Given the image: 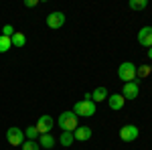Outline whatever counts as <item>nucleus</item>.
Here are the masks:
<instances>
[{
  "label": "nucleus",
  "mask_w": 152,
  "mask_h": 150,
  "mask_svg": "<svg viewBox=\"0 0 152 150\" xmlns=\"http://www.w3.org/2000/svg\"><path fill=\"white\" fill-rule=\"evenodd\" d=\"M57 124L63 132H75L77 126H79V118L73 114V112H63V114L59 116Z\"/></svg>",
  "instance_id": "1"
},
{
  "label": "nucleus",
  "mask_w": 152,
  "mask_h": 150,
  "mask_svg": "<svg viewBox=\"0 0 152 150\" xmlns=\"http://www.w3.org/2000/svg\"><path fill=\"white\" fill-rule=\"evenodd\" d=\"M95 104L91 102V100H81V102H77V104L73 105V114L77 116H83V118H89V116H94L95 114Z\"/></svg>",
  "instance_id": "2"
},
{
  "label": "nucleus",
  "mask_w": 152,
  "mask_h": 150,
  "mask_svg": "<svg viewBox=\"0 0 152 150\" xmlns=\"http://www.w3.org/2000/svg\"><path fill=\"white\" fill-rule=\"evenodd\" d=\"M118 77L124 81V83L136 81V65L130 63V61H124V63L118 67Z\"/></svg>",
  "instance_id": "3"
},
{
  "label": "nucleus",
  "mask_w": 152,
  "mask_h": 150,
  "mask_svg": "<svg viewBox=\"0 0 152 150\" xmlns=\"http://www.w3.org/2000/svg\"><path fill=\"white\" fill-rule=\"evenodd\" d=\"M6 140H8V144H12V146H23L24 142V130H20V128L12 126L6 130Z\"/></svg>",
  "instance_id": "4"
},
{
  "label": "nucleus",
  "mask_w": 152,
  "mask_h": 150,
  "mask_svg": "<svg viewBox=\"0 0 152 150\" xmlns=\"http://www.w3.org/2000/svg\"><path fill=\"white\" fill-rule=\"evenodd\" d=\"M138 134H140V130L134 124H128V126L120 128V138L124 140V142H134V140L138 138Z\"/></svg>",
  "instance_id": "5"
},
{
  "label": "nucleus",
  "mask_w": 152,
  "mask_h": 150,
  "mask_svg": "<svg viewBox=\"0 0 152 150\" xmlns=\"http://www.w3.org/2000/svg\"><path fill=\"white\" fill-rule=\"evenodd\" d=\"M53 118L51 116H41L39 120H37V124H35V128L39 130V134H51V128H53Z\"/></svg>",
  "instance_id": "6"
},
{
  "label": "nucleus",
  "mask_w": 152,
  "mask_h": 150,
  "mask_svg": "<svg viewBox=\"0 0 152 150\" xmlns=\"http://www.w3.org/2000/svg\"><path fill=\"white\" fill-rule=\"evenodd\" d=\"M140 93V85L138 81H130V83H124V89H122V95L124 100H136Z\"/></svg>",
  "instance_id": "7"
},
{
  "label": "nucleus",
  "mask_w": 152,
  "mask_h": 150,
  "mask_svg": "<svg viewBox=\"0 0 152 150\" xmlns=\"http://www.w3.org/2000/svg\"><path fill=\"white\" fill-rule=\"evenodd\" d=\"M63 24H65V14H63V12H51V14H49L47 16V26L49 29H55V31H57V29H61V26H63Z\"/></svg>",
  "instance_id": "8"
},
{
  "label": "nucleus",
  "mask_w": 152,
  "mask_h": 150,
  "mask_svg": "<svg viewBox=\"0 0 152 150\" xmlns=\"http://www.w3.org/2000/svg\"><path fill=\"white\" fill-rule=\"evenodd\" d=\"M138 43L146 49L152 47V26H142L140 33H138Z\"/></svg>",
  "instance_id": "9"
},
{
  "label": "nucleus",
  "mask_w": 152,
  "mask_h": 150,
  "mask_svg": "<svg viewBox=\"0 0 152 150\" xmlns=\"http://www.w3.org/2000/svg\"><path fill=\"white\" fill-rule=\"evenodd\" d=\"M124 104H126V100H124L122 93H112V95H107V105H110L112 110H122Z\"/></svg>",
  "instance_id": "10"
},
{
  "label": "nucleus",
  "mask_w": 152,
  "mask_h": 150,
  "mask_svg": "<svg viewBox=\"0 0 152 150\" xmlns=\"http://www.w3.org/2000/svg\"><path fill=\"white\" fill-rule=\"evenodd\" d=\"M73 138L79 140V142L89 140V138H91V128H89V126H77V130L73 132Z\"/></svg>",
  "instance_id": "11"
},
{
  "label": "nucleus",
  "mask_w": 152,
  "mask_h": 150,
  "mask_svg": "<svg viewBox=\"0 0 152 150\" xmlns=\"http://www.w3.org/2000/svg\"><path fill=\"white\" fill-rule=\"evenodd\" d=\"M107 95H110V93H107V89H105V87H95L94 93H91V102H94V104L105 102V100H107Z\"/></svg>",
  "instance_id": "12"
},
{
  "label": "nucleus",
  "mask_w": 152,
  "mask_h": 150,
  "mask_svg": "<svg viewBox=\"0 0 152 150\" xmlns=\"http://www.w3.org/2000/svg\"><path fill=\"white\" fill-rule=\"evenodd\" d=\"M37 142H39V146H41V148H47V150L55 146V138H53L51 134H41Z\"/></svg>",
  "instance_id": "13"
},
{
  "label": "nucleus",
  "mask_w": 152,
  "mask_h": 150,
  "mask_svg": "<svg viewBox=\"0 0 152 150\" xmlns=\"http://www.w3.org/2000/svg\"><path fill=\"white\" fill-rule=\"evenodd\" d=\"M10 43H12V47H24L26 45V37H24V33H14V35L10 37Z\"/></svg>",
  "instance_id": "14"
},
{
  "label": "nucleus",
  "mask_w": 152,
  "mask_h": 150,
  "mask_svg": "<svg viewBox=\"0 0 152 150\" xmlns=\"http://www.w3.org/2000/svg\"><path fill=\"white\" fill-rule=\"evenodd\" d=\"M39 136H41V134H39V130H37L35 126H28L24 130V138L26 140H39Z\"/></svg>",
  "instance_id": "15"
},
{
  "label": "nucleus",
  "mask_w": 152,
  "mask_h": 150,
  "mask_svg": "<svg viewBox=\"0 0 152 150\" xmlns=\"http://www.w3.org/2000/svg\"><path fill=\"white\" fill-rule=\"evenodd\" d=\"M73 132H63L61 134V138H59V142H61V146H71L73 144Z\"/></svg>",
  "instance_id": "16"
},
{
  "label": "nucleus",
  "mask_w": 152,
  "mask_h": 150,
  "mask_svg": "<svg viewBox=\"0 0 152 150\" xmlns=\"http://www.w3.org/2000/svg\"><path fill=\"white\" fill-rule=\"evenodd\" d=\"M10 37H4V35H0V53H6V51H10Z\"/></svg>",
  "instance_id": "17"
},
{
  "label": "nucleus",
  "mask_w": 152,
  "mask_h": 150,
  "mask_svg": "<svg viewBox=\"0 0 152 150\" xmlns=\"http://www.w3.org/2000/svg\"><path fill=\"white\" fill-rule=\"evenodd\" d=\"M148 6V0H130V8L132 10H142Z\"/></svg>",
  "instance_id": "18"
},
{
  "label": "nucleus",
  "mask_w": 152,
  "mask_h": 150,
  "mask_svg": "<svg viewBox=\"0 0 152 150\" xmlns=\"http://www.w3.org/2000/svg\"><path fill=\"white\" fill-rule=\"evenodd\" d=\"M23 150H41L37 140H24L23 142Z\"/></svg>",
  "instance_id": "19"
},
{
  "label": "nucleus",
  "mask_w": 152,
  "mask_h": 150,
  "mask_svg": "<svg viewBox=\"0 0 152 150\" xmlns=\"http://www.w3.org/2000/svg\"><path fill=\"white\" fill-rule=\"evenodd\" d=\"M152 73V69L148 65H142V67H136V77H148Z\"/></svg>",
  "instance_id": "20"
},
{
  "label": "nucleus",
  "mask_w": 152,
  "mask_h": 150,
  "mask_svg": "<svg viewBox=\"0 0 152 150\" xmlns=\"http://www.w3.org/2000/svg\"><path fill=\"white\" fill-rule=\"evenodd\" d=\"M14 33H16V31L12 29V24H4V26H2V35L4 37H12Z\"/></svg>",
  "instance_id": "21"
},
{
  "label": "nucleus",
  "mask_w": 152,
  "mask_h": 150,
  "mask_svg": "<svg viewBox=\"0 0 152 150\" xmlns=\"http://www.w3.org/2000/svg\"><path fill=\"white\" fill-rule=\"evenodd\" d=\"M37 4H39V0H24V6H26V8H33Z\"/></svg>",
  "instance_id": "22"
},
{
  "label": "nucleus",
  "mask_w": 152,
  "mask_h": 150,
  "mask_svg": "<svg viewBox=\"0 0 152 150\" xmlns=\"http://www.w3.org/2000/svg\"><path fill=\"white\" fill-rule=\"evenodd\" d=\"M148 59H150V61H152V47H150V49H148Z\"/></svg>",
  "instance_id": "23"
}]
</instances>
